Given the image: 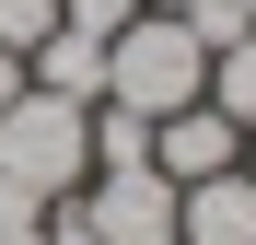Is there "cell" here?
<instances>
[{"label": "cell", "instance_id": "12", "mask_svg": "<svg viewBox=\"0 0 256 245\" xmlns=\"http://www.w3.org/2000/svg\"><path fill=\"white\" fill-rule=\"evenodd\" d=\"M0 245H47V222H0Z\"/></svg>", "mask_w": 256, "mask_h": 245}, {"label": "cell", "instance_id": "15", "mask_svg": "<svg viewBox=\"0 0 256 245\" xmlns=\"http://www.w3.org/2000/svg\"><path fill=\"white\" fill-rule=\"evenodd\" d=\"M244 24H256V0H244Z\"/></svg>", "mask_w": 256, "mask_h": 245}, {"label": "cell", "instance_id": "3", "mask_svg": "<svg viewBox=\"0 0 256 245\" xmlns=\"http://www.w3.org/2000/svg\"><path fill=\"white\" fill-rule=\"evenodd\" d=\"M152 163H163L175 187H198V175H233V163H244V129H233V117L198 94V105H175V117H152Z\"/></svg>", "mask_w": 256, "mask_h": 245}, {"label": "cell", "instance_id": "14", "mask_svg": "<svg viewBox=\"0 0 256 245\" xmlns=\"http://www.w3.org/2000/svg\"><path fill=\"white\" fill-rule=\"evenodd\" d=\"M244 175H256V129H244Z\"/></svg>", "mask_w": 256, "mask_h": 245}, {"label": "cell", "instance_id": "6", "mask_svg": "<svg viewBox=\"0 0 256 245\" xmlns=\"http://www.w3.org/2000/svg\"><path fill=\"white\" fill-rule=\"evenodd\" d=\"M210 105H222L233 129H256V24L233 35V47H210Z\"/></svg>", "mask_w": 256, "mask_h": 245}, {"label": "cell", "instance_id": "11", "mask_svg": "<svg viewBox=\"0 0 256 245\" xmlns=\"http://www.w3.org/2000/svg\"><path fill=\"white\" fill-rule=\"evenodd\" d=\"M12 94H24V59H12V47H0V105H12Z\"/></svg>", "mask_w": 256, "mask_h": 245}, {"label": "cell", "instance_id": "4", "mask_svg": "<svg viewBox=\"0 0 256 245\" xmlns=\"http://www.w3.org/2000/svg\"><path fill=\"white\" fill-rule=\"evenodd\" d=\"M175 245H256V175H198L175 187Z\"/></svg>", "mask_w": 256, "mask_h": 245}, {"label": "cell", "instance_id": "8", "mask_svg": "<svg viewBox=\"0 0 256 245\" xmlns=\"http://www.w3.org/2000/svg\"><path fill=\"white\" fill-rule=\"evenodd\" d=\"M47 35H58V0H0V47H47Z\"/></svg>", "mask_w": 256, "mask_h": 245}, {"label": "cell", "instance_id": "7", "mask_svg": "<svg viewBox=\"0 0 256 245\" xmlns=\"http://www.w3.org/2000/svg\"><path fill=\"white\" fill-rule=\"evenodd\" d=\"M128 163H152V117L94 105V175H128Z\"/></svg>", "mask_w": 256, "mask_h": 245}, {"label": "cell", "instance_id": "9", "mask_svg": "<svg viewBox=\"0 0 256 245\" xmlns=\"http://www.w3.org/2000/svg\"><path fill=\"white\" fill-rule=\"evenodd\" d=\"M58 24L105 47V35H128V24H140V0H58Z\"/></svg>", "mask_w": 256, "mask_h": 245}, {"label": "cell", "instance_id": "1", "mask_svg": "<svg viewBox=\"0 0 256 245\" xmlns=\"http://www.w3.org/2000/svg\"><path fill=\"white\" fill-rule=\"evenodd\" d=\"M210 94V47L186 35V12H140L128 35H105V105L128 117H175Z\"/></svg>", "mask_w": 256, "mask_h": 245}, {"label": "cell", "instance_id": "13", "mask_svg": "<svg viewBox=\"0 0 256 245\" xmlns=\"http://www.w3.org/2000/svg\"><path fill=\"white\" fill-rule=\"evenodd\" d=\"M140 12H198V0H140Z\"/></svg>", "mask_w": 256, "mask_h": 245}, {"label": "cell", "instance_id": "10", "mask_svg": "<svg viewBox=\"0 0 256 245\" xmlns=\"http://www.w3.org/2000/svg\"><path fill=\"white\" fill-rule=\"evenodd\" d=\"M47 245H94V222H82L70 198H58V210H47Z\"/></svg>", "mask_w": 256, "mask_h": 245}, {"label": "cell", "instance_id": "5", "mask_svg": "<svg viewBox=\"0 0 256 245\" xmlns=\"http://www.w3.org/2000/svg\"><path fill=\"white\" fill-rule=\"evenodd\" d=\"M24 82H35V94H58V105H105V47L58 24L47 47H24Z\"/></svg>", "mask_w": 256, "mask_h": 245}, {"label": "cell", "instance_id": "2", "mask_svg": "<svg viewBox=\"0 0 256 245\" xmlns=\"http://www.w3.org/2000/svg\"><path fill=\"white\" fill-rule=\"evenodd\" d=\"M70 210L94 222V245H175V175H163V163L82 175V198H70Z\"/></svg>", "mask_w": 256, "mask_h": 245}]
</instances>
